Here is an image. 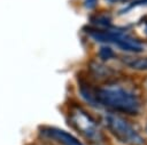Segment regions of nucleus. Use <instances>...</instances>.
I'll use <instances>...</instances> for the list:
<instances>
[{"label":"nucleus","mask_w":147,"mask_h":145,"mask_svg":"<svg viewBox=\"0 0 147 145\" xmlns=\"http://www.w3.org/2000/svg\"><path fill=\"white\" fill-rule=\"evenodd\" d=\"M80 92L88 103L101 105L117 112L136 115L142 108L139 94L130 86L123 83L113 82L98 88L80 83Z\"/></svg>","instance_id":"1"},{"label":"nucleus","mask_w":147,"mask_h":145,"mask_svg":"<svg viewBox=\"0 0 147 145\" xmlns=\"http://www.w3.org/2000/svg\"><path fill=\"white\" fill-rule=\"evenodd\" d=\"M85 32L99 42L105 43H113L119 47L123 50L131 51V53H140L142 51L144 47L140 41L136 40L131 35L126 33L125 29L116 27V26H108V27H86Z\"/></svg>","instance_id":"2"},{"label":"nucleus","mask_w":147,"mask_h":145,"mask_svg":"<svg viewBox=\"0 0 147 145\" xmlns=\"http://www.w3.org/2000/svg\"><path fill=\"white\" fill-rule=\"evenodd\" d=\"M105 126L109 132L125 145H144L145 139L134 126L116 113H106L103 116Z\"/></svg>","instance_id":"3"},{"label":"nucleus","mask_w":147,"mask_h":145,"mask_svg":"<svg viewBox=\"0 0 147 145\" xmlns=\"http://www.w3.org/2000/svg\"><path fill=\"white\" fill-rule=\"evenodd\" d=\"M69 121L71 126L83 136L92 140H100L101 139V131L93 120V118L82 110L80 107H74L69 112Z\"/></svg>","instance_id":"4"},{"label":"nucleus","mask_w":147,"mask_h":145,"mask_svg":"<svg viewBox=\"0 0 147 145\" xmlns=\"http://www.w3.org/2000/svg\"><path fill=\"white\" fill-rule=\"evenodd\" d=\"M40 135L57 145H83L76 137L65 130L55 127H45L40 129Z\"/></svg>","instance_id":"5"},{"label":"nucleus","mask_w":147,"mask_h":145,"mask_svg":"<svg viewBox=\"0 0 147 145\" xmlns=\"http://www.w3.org/2000/svg\"><path fill=\"white\" fill-rule=\"evenodd\" d=\"M124 64L138 71H147V57H126L123 59Z\"/></svg>","instance_id":"6"},{"label":"nucleus","mask_w":147,"mask_h":145,"mask_svg":"<svg viewBox=\"0 0 147 145\" xmlns=\"http://www.w3.org/2000/svg\"><path fill=\"white\" fill-rule=\"evenodd\" d=\"M114 55H115V54H114V51L111 50V48H109V47H107V46L100 48V50H99V56H100L101 59H103V61H107V59L113 58Z\"/></svg>","instance_id":"7"},{"label":"nucleus","mask_w":147,"mask_h":145,"mask_svg":"<svg viewBox=\"0 0 147 145\" xmlns=\"http://www.w3.org/2000/svg\"><path fill=\"white\" fill-rule=\"evenodd\" d=\"M138 6H147V0H133L129 6H126V7L124 8L123 13H126V11H129V10H131V9H133V8H136V7H138Z\"/></svg>","instance_id":"8"},{"label":"nucleus","mask_w":147,"mask_h":145,"mask_svg":"<svg viewBox=\"0 0 147 145\" xmlns=\"http://www.w3.org/2000/svg\"><path fill=\"white\" fill-rule=\"evenodd\" d=\"M95 2H96V0H85V5L87 7H94Z\"/></svg>","instance_id":"9"},{"label":"nucleus","mask_w":147,"mask_h":145,"mask_svg":"<svg viewBox=\"0 0 147 145\" xmlns=\"http://www.w3.org/2000/svg\"><path fill=\"white\" fill-rule=\"evenodd\" d=\"M141 24H142V29H144V31H145V33L147 35V19H142Z\"/></svg>","instance_id":"10"},{"label":"nucleus","mask_w":147,"mask_h":145,"mask_svg":"<svg viewBox=\"0 0 147 145\" xmlns=\"http://www.w3.org/2000/svg\"><path fill=\"white\" fill-rule=\"evenodd\" d=\"M108 2H121V1H126V0H106Z\"/></svg>","instance_id":"11"},{"label":"nucleus","mask_w":147,"mask_h":145,"mask_svg":"<svg viewBox=\"0 0 147 145\" xmlns=\"http://www.w3.org/2000/svg\"><path fill=\"white\" fill-rule=\"evenodd\" d=\"M146 131H147V123H146Z\"/></svg>","instance_id":"12"}]
</instances>
